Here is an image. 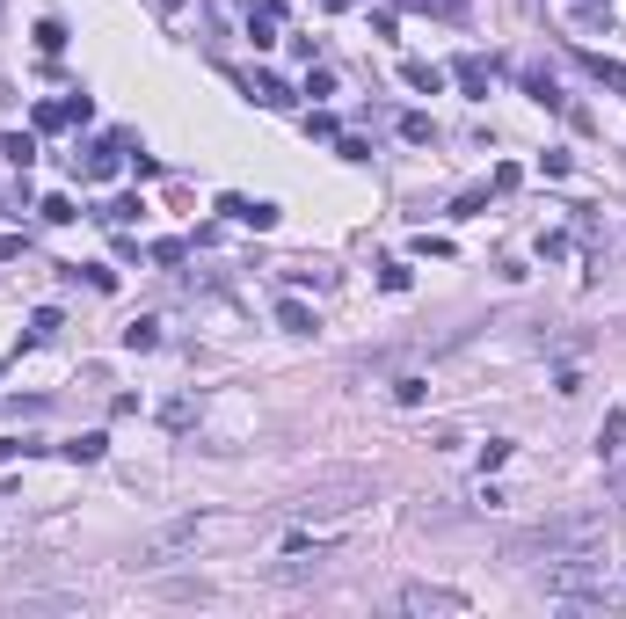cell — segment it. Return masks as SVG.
Instances as JSON below:
<instances>
[{
  "instance_id": "obj_1",
  "label": "cell",
  "mask_w": 626,
  "mask_h": 619,
  "mask_svg": "<svg viewBox=\"0 0 626 619\" xmlns=\"http://www.w3.org/2000/svg\"><path fill=\"white\" fill-rule=\"evenodd\" d=\"M605 539V511H576V518H546V525H532V532H510L502 539V554L510 561H583L590 546Z\"/></svg>"
},
{
  "instance_id": "obj_2",
  "label": "cell",
  "mask_w": 626,
  "mask_h": 619,
  "mask_svg": "<svg viewBox=\"0 0 626 619\" xmlns=\"http://www.w3.org/2000/svg\"><path fill=\"white\" fill-rule=\"evenodd\" d=\"M219 211L234 219V227H255V234H270V227H277V204H270V197H241V190H226V197H219Z\"/></svg>"
},
{
  "instance_id": "obj_3",
  "label": "cell",
  "mask_w": 626,
  "mask_h": 619,
  "mask_svg": "<svg viewBox=\"0 0 626 619\" xmlns=\"http://www.w3.org/2000/svg\"><path fill=\"white\" fill-rule=\"evenodd\" d=\"M408 612H467V590H444V583H408L401 590Z\"/></svg>"
},
{
  "instance_id": "obj_4",
  "label": "cell",
  "mask_w": 626,
  "mask_h": 619,
  "mask_svg": "<svg viewBox=\"0 0 626 619\" xmlns=\"http://www.w3.org/2000/svg\"><path fill=\"white\" fill-rule=\"evenodd\" d=\"M59 452H66L73 467H95V460L109 452V437H102V430H81V437H66V444H59Z\"/></svg>"
},
{
  "instance_id": "obj_5",
  "label": "cell",
  "mask_w": 626,
  "mask_h": 619,
  "mask_svg": "<svg viewBox=\"0 0 626 619\" xmlns=\"http://www.w3.org/2000/svg\"><path fill=\"white\" fill-rule=\"evenodd\" d=\"M401 81H408L416 95H444V73H437L430 59H408V66H401Z\"/></svg>"
},
{
  "instance_id": "obj_6",
  "label": "cell",
  "mask_w": 626,
  "mask_h": 619,
  "mask_svg": "<svg viewBox=\"0 0 626 619\" xmlns=\"http://www.w3.org/2000/svg\"><path fill=\"white\" fill-rule=\"evenodd\" d=\"M277 328H284V335H313V306H306V299H284V306H277Z\"/></svg>"
},
{
  "instance_id": "obj_7",
  "label": "cell",
  "mask_w": 626,
  "mask_h": 619,
  "mask_svg": "<svg viewBox=\"0 0 626 619\" xmlns=\"http://www.w3.org/2000/svg\"><path fill=\"white\" fill-rule=\"evenodd\" d=\"M248 95H255V102H270V109H277V102H292V88H284L277 73H255V81H248Z\"/></svg>"
},
{
  "instance_id": "obj_8",
  "label": "cell",
  "mask_w": 626,
  "mask_h": 619,
  "mask_svg": "<svg viewBox=\"0 0 626 619\" xmlns=\"http://www.w3.org/2000/svg\"><path fill=\"white\" fill-rule=\"evenodd\" d=\"M451 73H459V88H467V95H488V66H481V59H459Z\"/></svg>"
},
{
  "instance_id": "obj_9",
  "label": "cell",
  "mask_w": 626,
  "mask_h": 619,
  "mask_svg": "<svg viewBox=\"0 0 626 619\" xmlns=\"http://www.w3.org/2000/svg\"><path fill=\"white\" fill-rule=\"evenodd\" d=\"M525 88H532V102H546V109L561 102V88H553V73H546V66H532V73H525Z\"/></svg>"
},
{
  "instance_id": "obj_10",
  "label": "cell",
  "mask_w": 626,
  "mask_h": 619,
  "mask_svg": "<svg viewBox=\"0 0 626 619\" xmlns=\"http://www.w3.org/2000/svg\"><path fill=\"white\" fill-rule=\"evenodd\" d=\"M37 211H44V219H51V227H73V219H81V204H73V197H44V204H37Z\"/></svg>"
},
{
  "instance_id": "obj_11",
  "label": "cell",
  "mask_w": 626,
  "mask_h": 619,
  "mask_svg": "<svg viewBox=\"0 0 626 619\" xmlns=\"http://www.w3.org/2000/svg\"><path fill=\"white\" fill-rule=\"evenodd\" d=\"M37 51H66V22H59V15L37 22Z\"/></svg>"
},
{
  "instance_id": "obj_12",
  "label": "cell",
  "mask_w": 626,
  "mask_h": 619,
  "mask_svg": "<svg viewBox=\"0 0 626 619\" xmlns=\"http://www.w3.org/2000/svg\"><path fill=\"white\" fill-rule=\"evenodd\" d=\"M619 444H626V416L612 408V416H605V430H597V452H619Z\"/></svg>"
},
{
  "instance_id": "obj_13",
  "label": "cell",
  "mask_w": 626,
  "mask_h": 619,
  "mask_svg": "<svg viewBox=\"0 0 626 619\" xmlns=\"http://www.w3.org/2000/svg\"><path fill=\"white\" fill-rule=\"evenodd\" d=\"M0 153H8L15 168H30V160H37V139H30V132H8V146H0Z\"/></svg>"
},
{
  "instance_id": "obj_14",
  "label": "cell",
  "mask_w": 626,
  "mask_h": 619,
  "mask_svg": "<svg viewBox=\"0 0 626 619\" xmlns=\"http://www.w3.org/2000/svg\"><path fill=\"white\" fill-rule=\"evenodd\" d=\"M153 343H160L153 321H132V328H124V350H153Z\"/></svg>"
},
{
  "instance_id": "obj_15",
  "label": "cell",
  "mask_w": 626,
  "mask_h": 619,
  "mask_svg": "<svg viewBox=\"0 0 626 619\" xmlns=\"http://www.w3.org/2000/svg\"><path fill=\"white\" fill-rule=\"evenodd\" d=\"M401 139H408V146H430V117H423V109H408V117H401Z\"/></svg>"
},
{
  "instance_id": "obj_16",
  "label": "cell",
  "mask_w": 626,
  "mask_h": 619,
  "mask_svg": "<svg viewBox=\"0 0 626 619\" xmlns=\"http://www.w3.org/2000/svg\"><path fill=\"white\" fill-rule=\"evenodd\" d=\"M59 125H73L66 102H37V132H59Z\"/></svg>"
},
{
  "instance_id": "obj_17",
  "label": "cell",
  "mask_w": 626,
  "mask_h": 619,
  "mask_svg": "<svg viewBox=\"0 0 626 619\" xmlns=\"http://www.w3.org/2000/svg\"><path fill=\"white\" fill-rule=\"evenodd\" d=\"M102 219H109V227H132V219H139V197H117V204H102Z\"/></svg>"
},
{
  "instance_id": "obj_18",
  "label": "cell",
  "mask_w": 626,
  "mask_h": 619,
  "mask_svg": "<svg viewBox=\"0 0 626 619\" xmlns=\"http://www.w3.org/2000/svg\"><path fill=\"white\" fill-rule=\"evenodd\" d=\"M481 211H488V190H467L459 204H451V219H481Z\"/></svg>"
},
{
  "instance_id": "obj_19",
  "label": "cell",
  "mask_w": 626,
  "mask_h": 619,
  "mask_svg": "<svg viewBox=\"0 0 626 619\" xmlns=\"http://www.w3.org/2000/svg\"><path fill=\"white\" fill-rule=\"evenodd\" d=\"M379 285L386 292H408V262H379Z\"/></svg>"
},
{
  "instance_id": "obj_20",
  "label": "cell",
  "mask_w": 626,
  "mask_h": 619,
  "mask_svg": "<svg viewBox=\"0 0 626 619\" xmlns=\"http://www.w3.org/2000/svg\"><path fill=\"white\" fill-rule=\"evenodd\" d=\"M423 393H430V386H423L416 372H408V379H393V401H408V408H416V401H423Z\"/></svg>"
},
{
  "instance_id": "obj_21",
  "label": "cell",
  "mask_w": 626,
  "mask_h": 619,
  "mask_svg": "<svg viewBox=\"0 0 626 619\" xmlns=\"http://www.w3.org/2000/svg\"><path fill=\"white\" fill-rule=\"evenodd\" d=\"M44 335H59V306H44V314L30 321V343H44Z\"/></svg>"
},
{
  "instance_id": "obj_22",
  "label": "cell",
  "mask_w": 626,
  "mask_h": 619,
  "mask_svg": "<svg viewBox=\"0 0 626 619\" xmlns=\"http://www.w3.org/2000/svg\"><path fill=\"white\" fill-rule=\"evenodd\" d=\"M15 452H37L30 437H0V460H15Z\"/></svg>"
},
{
  "instance_id": "obj_23",
  "label": "cell",
  "mask_w": 626,
  "mask_h": 619,
  "mask_svg": "<svg viewBox=\"0 0 626 619\" xmlns=\"http://www.w3.org/2000/svg\"><path fill=\"white\" fill-rule=\"evenodd\" d=\"M22 255V234H0V262H15Z\"/></svg>"
},
{
  "instance_id": "obj_24",
  "label": "cell",
  "mask_w": 626,
  "mask_h": 619,
  "mask_svg": "<svg viewBox=\"0 0 626 619\" xmlns=\"http://www.w3.org/2000/svg\"><path fill=\"white\" fill-rule=\"evenodd\" d=\"M321 8H357V0H321Z\"/></svg>"
}]
</instances>
